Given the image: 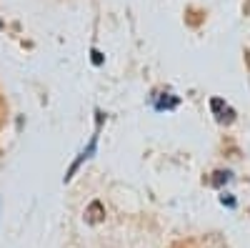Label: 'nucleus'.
<instances>
[{"label": "nucleus", "mask_w": 250, "mask_h": 248, "mask_svg": "<svg viewBox=\"0 0 250 248\" xmlns=\"http://www.w3.org/2000/svg\"><path fill=\"white\" fill-rule=\"evenodd\" d=\"M210 108H213V113L218 115L220 123H233V120H235V111L228 108L223 98H213V100H210Z\"/></svg>", "instance_id": "obj_1"}, {"label": "nucleus", "mask_w": 250, "mask_h": 248, "mask_svg": "<svg viewBox=\"0 0 250 248\" xmlns=\"http://www.w3.org/2000/svg\"><path fill=\"white\" fill-rule=\"evenodd\" d=\"M153 106H155L158 111H173V108L180 106V98L173 95V93H158V95L153 98Z\"/></svg>", "instance_id": "obj_2"}, {"label": "nucleus", "mask_w": 250, "mask_h": 248, "mask_svg": "<svg viewBox=\"0 0 250 248\" xmlns=\"http://www.w3.org/2000/svg\"><path fill=\"white\" fill-rule=\"evenodd\" d=\"M90 60H93V66H103V53L98 48H93L90 50Z\"/></svg>", "instance_id": "obj_7"}, {"label": "nucleus", "mask_w": 250, "mask_h": 248, "mask_svg": "<svg viewBox=\"0 0 250 248\" xmlns=\"http://www.w3.org/2000/svg\"><path fill=\"white\" fill-rule=\"evenodd\" d=\"M220 203L228 205V208H235V198H233L230 193H223V196H220Z\"/></svg>", "instance_id": "obj_6"}, {"label": "nucleus", "mask_w": 250, "mask_h": 248, "mask_svg": "<svg viewBox=\"0 0 250 248\" xmlns=\"http://www.w3.org/2000/svg\"><path fill=\"white\" fill-rule=\"evenodd\" d=\"M230 178H233V173H230V171H215V173H213V178H210V183L215 185V188H220V185H223V183H228Z\"/></svg>", "instance_id": "obj_5"}, {"label": "nucleus", "mask_w": 250, "mask_h": 248, "mask_svg": "<svg viewBox=\"0 0 250 248\" xmlns=\"http://www.w3.org/2000/svg\"><path fill=\"white\" fill-rule=\"evenodd\" d=\"M103 216H105L103 203H100V201H93V203L88 205V211H85V221H88V223H98V221H103Z\"/></svg>", "instance_id": "obj_4"}, {"label": "nucleus", "mask_w": 250, "mask_h": 248, "mask_svg": "<svg viewBox=\"0 0 250 248\" xmlns=\"http://www.w3.org/2000/svg\"><path fill=\"white\" fill-rule=\"evenodd\" d=\"M95 148H98V133H95V135L90 138V146H88L85 151H83V153L78 156V160H75V163L70 165V171H68V176H65V180H70V178H73V173H75V171L80 168V165H83V160H88V158H90V156L95 153Z\"/></svg>", "instance_id": "obj_3"}]
</instances>
